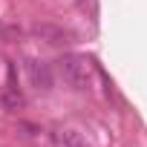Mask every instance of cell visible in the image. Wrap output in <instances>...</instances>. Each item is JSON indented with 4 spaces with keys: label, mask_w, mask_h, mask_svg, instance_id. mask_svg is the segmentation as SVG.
I'll return each instance as SVG.
<instances>
[{
    "label": "cell",
    "mask_w": 147,
    "mask_h": 147,
    "mask_svg": "<svg viewBox=\"0 0 147 147\" xmlns=\"http://www.w3.org/2000/svg\"><path fill=\"white\" fill-rule=\"evenodd\" d=\"M26 72H29L32 84H35L40 92H49V90H52V72H49V66H46L43 61L29 58V61H26Z\"/></svg>",
    "instance_id": "7a4b0ae2"
},
{
    "label": "cell",
    "mask_w": 147,
    "mask_h": 147,
    "mask_svg": "<svg viewBox=\"0 0 147 147\" xmlns=\"http://www.w3.org/2000/svg\"><path fill=\"white\" fill-rule=\"evenodd\" d=\"M55 141H58V147H90L87 138L78 130H58L55 133Z\"/></svg>",
    "instance_id": "277c9868"
},
{
    "label": "cell",
    "mask_w": 147,
    "mask_h": 147,
    "mask_svg": "<svg viewBox=\"0 0 147 147\" xmlns=\"http://www.w3.org/2000/svg\"><path fill=\"white\" fill-rule=\"evenodd\" d=\"M78 6H81V9H84V12H90V15H92V18H95V15H98V3H95V0H78Z\"/></svg>",
    "instance_id": "8992f818"
},
{
    "label": "cell",
    "mask_w": 147,
    "mask_h": 147,
    "mask_svg": "<svg viewBox=\"0 0 147 147\" xmlns=\"http://www.w3.org/2000/svg\"><path fill=\"white\" fill-rule=\"evenodd\" d=\"M35 35H38V38H43V40H46V43H52V46L69 43V38H72L66 29H58V26H46V23H43V26H35Z\"/></svg>",
    "instance_id": "3957f363"
},
{
    "label": "cell",
    "mask_w": 147,
    "mask_h": 147,
    "mask_svg": "<svg viewBox=\"0 0 147 147\" xmlns=\"http://www.w3.org/2000/svg\"><path fill=\"white\" fill-rule=\"evenodd\" d=\"M58 69H61V75L63 81L72 87V90H92V81H95V66L87 55H63L58 61Z\"/></svg>",
    "instance_id": "6da1fadb"
},
{
    "label": "cell",
    "mask_w": 147,
    "mask_h": 147,
    "mask_svg": "<svg viewBox=\"0 0 147 147\" xmlns=\"http://www.w3.org/2000/svg\"><path fill=\"white\" fill-rule=\"evenodd\" d=\"M3 104H6L9 110H15V107H20V104H23V95L18 92V87H9V90H6V95H3Z\"/></svg>",
    "instance_id": "5b68a950"
}]
</instances>
